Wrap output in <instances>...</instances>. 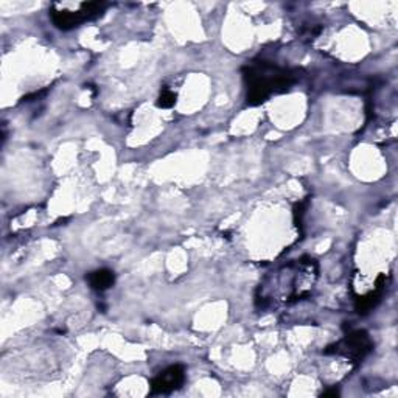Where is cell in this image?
<instances>
[{"label": "cell", "mask_w": 398, "mask_h": 398, "mask_svg": "<svg viewBox=\"0 0 398 398\" xmlns=\"http://www.w3.org/2000/svg\"><path fill=\"white\" fill-rule=\"evenodd\" d=\"M243 78L246 103L249 106H259L274 94H283L289 90L296 81V76L291 70L268 61L246 64L243 67Z\"/></svg>", "instance_id": "1"}, {"label": "cell", "mask_w": 398, "mask_h": 398, "mask_svg": "<svg viewBox=\"0 0 398 398\" xmlns=\"http://www.w3.org/2000/svg\"><path fill=\"white\" fill-rule=\"evenodd\" d=\"M106 6L108 4L104 2H84L78 4L76 10H70L66 5L53 4L50 8V19L56 28L67 32L100 18L104 13Z\"/></svg>", "instance_id": "2"}, {"label": "cell", "mask_w": 398, "mask_h": 398, "mask_svg": "<svg viewBox=\"0 0 398 398\" xmlns=\"http://www.w3.org/2000/svg\"><path fill=\"white\" fill-rule=\"evenodd\" d=\"M373 343L371 336L367 335L364 330L350 331L345 338L338 341L336 344L327 347L324 353L325 355H338V357H344L350 362H361L369 353L372 352Z\"/></svg>", "instance_id": "3"}, {"label": "cell", "mask_w": 398, "mask_h": 398, "mask_svg": "<svg viewBox=\"0 0 398 398\" xmlns=\"http://www.w3.org/2000/svg\"><path fill=\"white\" fill-rule=\"evenodd\" d=\"M184 383H186V367L181 364L170 366L151 381V392L149 394L168 395L181 389Z\"/></svg>", "instance_id": "4"}, {"label": "cell", "mask_w": 398, "mask_h": 398, "mask_svg": "<svg viewBox=\"0 0 398 398\" xmlns=\"http://www.w3.org/2000/svg\"><path fill=\"white\" fill-rule=\"evenodd\" d=\"M385 291H386V274H381L375 282V288L372 291H369L366 296H361L357 298L355 308H357L359 315H367V313H371L376 305L381 302Z\"/></svg>", "instance_id": "5"}, {"label": "cell", "mask_w": 398, "mask_h": 398, "mask_svg": "<svg viewBox=\"0 0 398 398\" xmlns=\"http://www.w3.org/2000/svg\"><path fill=\"white\" fill-rule=\"evenodd\" d=\"M86 280L89 283V287L95 291H100V293H103V291L109 289L114 287V283H116V274L111 269H97V271L90 273Z\"/></svg>", "instance_id": "6"}, {"label": "cell", "mask_w": 398, "mask_h": 398, "mask_svg": "<svg viewBox=\"0 0 398 398\" xmlns=\"http://www.w3.org/2000/svg\"><path fill=\"white\" fill-rule=\"evenodd\" d=\"M176 100H177V95L174 94L173 90H170L167 88H163L160 90V95L158 98V108H162V109H170V108H173V106L176 104Z\"/></svg>", "instance_id": "7"}, {"label": "cell", "mask_w": 398, "mask_h": 398, "mask_svg": "<svg viewBox=\"0 0 398 398\" xmlns=\"http://www.w3.org/2000/svg\"><path fill=\"white\" fill-rule=\"evenodd\" d=\"M305 209H307V201L305 203H297L294 205V223L297 226V229L302 231V223H303V217H305Z\"/></svg>", "instance_id": "8"}, {"label": "cell", "mask_w": 398, "mask_h": 398, "mask_svg": "<svg viewBox=\"0 0 398 398\" xmlns=\"http://www.w3.org/2000/svg\"><path fill=\"white\" fill-rule=\"evenodd\" d=\"M339 395V390L335 387V389H330V390H325V392H322V397H338Z\"/></svg>", "instance_id": "9"}]
</instances>
